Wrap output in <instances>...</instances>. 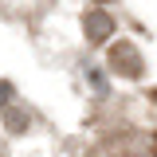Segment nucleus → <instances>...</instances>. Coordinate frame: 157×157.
Returning <instances> with one entry per match:
<instances>
[{"instance_id": "4", "label": "nucleus", "mask_w": 157, "mask_h": 157, "mask_svg": "<svg viewBox=\"0 0 157 157\" xmlns=\"http://www.w3.org/2000/svg\"><path fill=\"white\" fill-rule=\"evenodd\" d=\"M4 98H8V86H0V106H4Z\"/></svg>"}, {"instance_id": "2", "label": "nucleus", "mask_w": 157, "mask_h": 157, "mask_svg": "<svg viewBox=\"0 0 157 157\" xmlns=\"http://www.w3.org/2000/svg\"><path fill=\"white\" fill-rule=\"evenodd\" d=\"M82 32H86V39H90V43H106V39L114 36V20L106 16L102 8H90V12H86V20H82Z\"/></svg>"}, {"instance_id": "5", "label": "nucleus", "mask_w": 157, "mask_h": 157, "mask_svg": "<svg viewBox=\"0 0 157 157\" xmlns=\"http://www.w3.org/2000/svg\"><path fill=\"white\" fill-rule=\"evenodd\" d=\"M94 4H110V0H94Z\"/></svg>"}, {"instance_id": "1", "label": "nucleus", "mask_w": 157, "mask_h": 157, "mask_svg": "<svg viewBox=\"0 0 157 157\" xmlns=\"http://www.w3.org/2000/svg\"><path fill=\"white\" fill-rule=\"evenodd\" d=\"M106 63H110L114 75H126V78H141L145 75V63H141V55H137V47L130 39H118L110 47V55H106Z\"/></svg>"}, {"instance_id": "3", "label": "nucleus", "mask_w": 157, "mask_h": 157, "mask_svg": "<svg viewBox=\"0 0 157 157\" xmlns=\"http://www.w3.org/2000/svg\"><path fill=\"white\" fill-rule=\"evenodd\" d=\"M8 126H12V130H24V114H16V110H8Z\"/></svg>"}]
</instances>
